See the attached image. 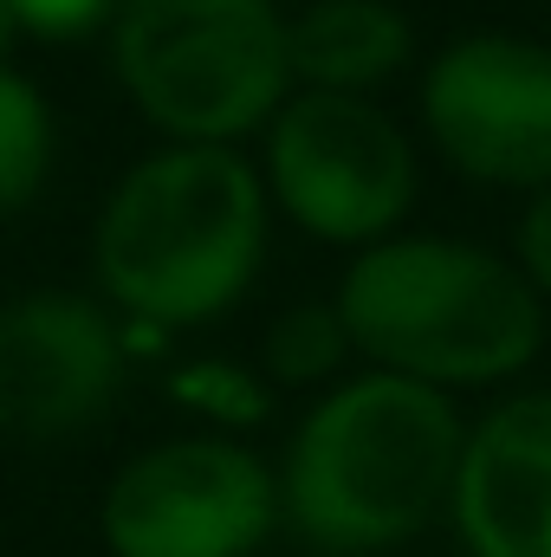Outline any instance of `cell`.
<instances>
[{"instance_id":"cell-1","label":"cell","mask_w":551,"mask_h":557,"mask_svg":"<svg viewBox=\"0 0 551 557\" xmlns=\"http://www.w3.org/2000/svg\"><path fill=\"white\" fill-rule=\"evenodd\" d=\"M467 421L454 396L409 376H344L292 428L279 519L325 557L396 552L454 499Z\"/></svg>"},{"instance_id":"cell-2","label":"cell","mask_w":551,"mask_h":557,"mask_svg":"<svg viewBox=\"0 0 551 557\" xmlns=\"http://www.w3.org/2000/svg\"><path fill=\"white\" fill-rule=\"evenodd\" d=\"M267 260V182L241 149L162 143L98 208L91 273L111 311L149 331L221 318Z\"/></svg>"},{"instance_id":"cell-3","label":"cell","mask_w":551,"mask_h":557,"mask_svg":"<svg viewBox=\"0 0 551 557\" xmlns=\"http://www.w3.org/2000/svg\"><path fill=\"white\" fill-rule=\"evenodd\" d=\"M331 305L370 370L441 396L506 383L546 350V298L513 260L467 240L396 234L364 247Z\"/></svg>"},{"instance_id":"cell-4","label":"cell","mask_w":551,"mask_h":557,"mask_svg":"<svg viewBox=\"0 0 551 557\" xmlns=\"http://www.w3.org/2000/svg\"><path fill=\"white\" fill-rule=\"evenodd\" d=\"M111 59L169 143L234 149L292 98L273 0H118Z\"/></svg>"},{"instance_id":"cell-5","label":"cell","mask_w":551,"mask_h":557,"mask_svg":"<svg viewBox=\"0 0 551 557\" xmlns=\"http://www.w3.org/2000/svg\"><path fill=\"white\" fill-rule=\"evenodd\" d=\"M267 195L325 247H383L415 208V143L377 98L298 91L267 124Z\"/></svg>"},{"instance_id":"cell-6","label":"cell","mask_w":551,"mask_h":557,"mask_svg":"<svg viewBox=\"0 0 551 557\" xmlns=\"http://www.w3.org/2000/svg\"><path fill=\"white\" fill-rule=\"evenodd\" d=\"M111 557H254L279 525V473L228 434L156 441L98 506Z\"/></svg>"},{"instance_id":"cell-7","label":"cell","mask_w":551,"mask_h":557,"mask_svg":"<svg viewBox=\"0 0 551 557\" xmlns=\"http://www.w3.org/2000/svg\"><path fill=\"white\" fill-rule=\"evenodd\" d=\"M434 149L487 188H551V46L513 33L454 39L421 78Z\"/></svg>"},{"instance_id":"cell-8","label":"cell","mask_w":551,"mask_h":557,"mask_svg":"<svg viewBox=\"0 0 551 557\" xmlns=\"http://www.w3.org/2000/svg\"><path fill=\"white\" fill-rule=\"evenodd\" d=\"M131 350L118 318L78 292H26L0 305V434L72 441L111 416Z\"/></svg>"},{"instance_id":"cell-9","label":"cell","mask_w":551,"mask_h":557,"mask_svg":"<svg viewBox=\"0 0 551 557\" xmlns=\"http://www.w3.org/2000/svg\"><path fill=\"white\" fill-rule=\"evenodd\" d=\"M448 512L474 557H551V389H526L467 428Z\"/></svg>"},{"instance_id":"cell-10","label":"cell","mask_w":551,"mask_h":557,"mask_svg":"<svg viewBox=\"0 0 551 557\" xmlns=\"http://www.w3.org/2000/svg\"><path fill=\"white\" fill-rule=\"evenodd\" d=\"M415 52L409 20L390 0H311L285 20V72L305 91L370 98Z\"/></svg>"},{"instance_id":"cell-11","label":"cell","mask_w":551,"mask_h":557,"mask_svg":"<svg viewBox=\"0 0 551 557\" xmlns=\"http://www.w3.org/2000/svg\"><path fill=\"white\" fill-rule=\"evenodd\" d=\"M52 104L46 91L0 65V214H20L39 188H46V169H52Z\"/></svg>"},{"instance_id":"cell-12","label":"cell","mask_w":551,"mask_h":557,"mask_svg":"<svg viewBox=\"0 0 551 557\" xmlns=\"http://www.w3.org/2000/svg\"><path fill=\"white\" fill-rule=\"evenodd\" d=\"M351 357L357 350L344 337L338 305H292V311H279L267 344H260V370H267V383H279V389H318Z\"/></svg>"},{"instance_id":"cell-13","label":"cell","mask_w":551,"mask_h":557,"mask_svg":"<svg viewBox=\"0 0 551 557\" xmlns=\"http://www.w3.org/2000/svg\"><path fill=\"white\" fill-rule=\"evenodd\" d=\"M169 396L188 416H208L215 428H254V421H267V389L241 363H188V370L169 376Z\"/></svg>"},{"instance_id":"cell-14","label":"cell","mask_w":551,"mask_h":557,"mask_svg":"<svg viewBox=\"0 0 551 557\" xmlns=\"http://www.w3.org/2000/svg\"><path fill=\"white\" fill-rule=\"evenodd\" d=\"M7 13L33 39H85L118 13V0H7Z\"/></svg>"},{"instance_id":"cell-15","label":"cell","mask_w":551,"mask_h":557,"mask_svg":"<svg viewBox=\"0 0 551 557\" xmlns=\"http://www.w3.org/2000/svg\"><path fill=\"white\" fill-rule=\"evenodd\" d=\"M513 267L526 273V285H532L539 298H551V188L532 195L526 214H519V260H513Z\"/></svg>"},{"instance_id":"cell-16","label":"cell","mask_w":551,"mask_h":557,"mask_svg":"<svg viewBox=\"0 0 551 557\" xmlns=\"http://www.w3.org/2000/svg\"><path fill=\"white\" fill-rule=\"evenodd\" d=\"M26 33H20V20L7 13V0H0V65H13V46H20Z\"/></svg>"}]
</instances>
